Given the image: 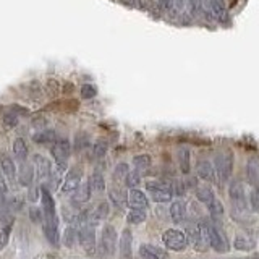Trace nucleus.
Instances as JSON below:
<instances>
[{"label": "nucleus", "instance_id": "1", "mask_svg": "<svg viewBox=\"0 0 259 259\" xmlns=\"http://www.w3.org/2000/svg\"><path fill=\"white\" fill-rule=\"evenodd\" d=\"M146 190L149 191L151 198L156 202H160V204H164V202H170V201H172V198L175 196L172 183L164 182V180L146 182Z\"/></svg>", "mask_w": 259, "mask_h": 259}, {"label": "nucleus", "instance_id": "2", "mask_svg": "<svg viewBox=\"0 0 259 259\" xmlns=\"http://www.w3.org/2000/svg\"><path fill=\"white\" fill-rule=\"evenodd\" d=\"M215 180L219 183H227L233 174V154L232 152H219L214 159Z\"/></svg>", "mask_w": 259, "mask_h": 259}, {"label": "nucleus", "instance_id": "3", "mask_svg": "<svg viewBox=\"0 0 259 259\" xmlns=\"http://www.w3.org/2000/svg\"><path fill=\"white\" fill-rule=\"evenodd\" d=\"M162 241H164V245L168 249L177 251V253L186 249V246L190 245L186 235L180 230H177V229H168L164 235H162Z\"/></svg>", "mask_w": 259, "mask_h": 259}, {"label": "nucleus", "instance_id": "4", "mask_svg": "<svg viewBox=\"0 0 259 259\" xmlns=\"http://www.w3.org/2000/svg\"><path fill=\"white\" fill-rule=\"evenodd\" d=\"M229 196L233 207L237 210H246L248 209V198L245 191V185L240 180H233L229 185Z\"/></svg>", "mask_w": 259, "mask_h": 259}, {"label": "nucleus", "instance_id": "5", "mask_svg": "<svg viewBox=\"0 0 259 259\" xmlns=\"http://www.w3.org/2000/svg\"><path fill=\"white\" fill-rule=\"evenodd\" d=\"M117 251V230L112 225H104L101 233V253L104 256H113Z\"/></svg>", "mask_w": 259, "mask_h": 259}, {"label": "nucleus", "instance_id": "6", "mask_svg": "<svg viewBox=\"0 0 259 259\" xmlns=\"http://www.w3.org/2000/svg\"><path fill=\"white\" fill-rule=\"evenodd\" d=\"M81 178H83V170L79 167H71L67 174H65V178L60 185V191L63 194H73L81 185Z\"/></svg>", "mask_w": 259, "mask_h": 259}, {"label": "nucleus", "instance_id": "7", "mask_svg": "<svg viewBox=\"0 0 259 259\" xmlns=\"http://www.w3.org/2000/svg\"><path fill=\"white\" fill-rule=\"evenodd\" d=\"M78 241L88 254L96 253V227L94 225H83L79 227Z\"/></svg>", "mask_w": 259, "mask_h": 259}, {"label": "nucleus", "instance_id": "8", "mask_svg": "<svg viewBox=\"0 0 259 259\" xmlns=\"http://www.w3.org/2000/svg\"><path fill=\"white\" fill-rule=\"evenodd\" d=\"M185 235H186V238H188V243L193 245V248L196 251H206V246H209L207 241L204 240V235H202V232H201L199 224L186 227Z\"/></svg>", "mask_w": 259, "mask_h": 259}, {"label": "nucleus", "instance_id": "9", "mask_svg": "<svg viewBox=\"0 0 259 259\" xmlns=\"http://www.w3.org/2000/svg\"><path fill=\"white\" fill-rule=\"evenodd\" d=\"M52 157L57 164H67L71 154V144L68 140H55L52 144Z\"/></svg>", "mask_w": 259, "mask_h": 259}, {"label": "nucleus", "instance_id": "10", "mask_svg": "<svg viewBox=\"0 0 259 259\" xmlns=\"http://www.w3.org/2000/svg\"><path fill=\"white\" fill-rule=\"evenodd\" d=\"M32 165H34L36 177L39 178L40 182H46V180L51 178L52 164H51V160H49L47 157L40 156V154H34V156H32Z\"/></svg>", "mask_w": 259, "mask_h": 259}, {"label": "nucleus", "instance_id": "11", "mask_svg": "<svg viewBox=\"0 0 259 259\" xmlns=\"http://www.w3.org/2000/svg\"><path fill=\"white\" fill-rule=\"evenodd\" d=\"M118 253L121 259H130L133 253V235L130 229H125L120 235V241H118Z\"/></svg>", "mask_w": 259, "mask_h": 259}, {"label": "nucleus", "instance_id": "12", "mask_svg": "<svg viewBox=\"0 0 259 259\" xmlns=\"http://www.w3.org/2000/svg\"><path fill=\"white\" fill-rule=\"evenodd\" d=\"M40 204H42V214H44V219H54L57 217V212H55V202H54V198L51 191L47 188H40Z\"/></svg>", "mask_w": 259, "mask_h": 259}, {"label": "nucleus", "instance_id": "13", "mask_svg": "<svg viewBox=\"0 0 259 259\" xmlns=\"http://www.w3.org/2000/svg\"><path fill=\"white\" fill-rule=\"evenodd\" d=\"M196 174L201 180L204 182H212L215 180V168H214V162H210L207 159H201L196 164Z\"/></svg>", "mask_w": 259, "mask_h": 259}, {"label": "nucleus", "instance_id": "14", "mask_svg": "<svg viewBox=\"0 0 259 259\" xmlns=\"http://www.w3.org/2000/svg\"><path fill=\"white\" fill-rule=\"evenodd\" d=\"M128 204L132 206L133 209H146V210H148L149 198L146 196L141 190L133 188V190H130V193H128Z\"/></svg>", "mask_w": 259, "mask_h": 259}, {"label": "nucleus", "instance_id": "15", "mask_svg": "<svg viewBox=\"0 0 259 259\" xmlns=\"http://www.w3.org/2000/svg\"><path fill=\"white\" fill-rule=\"evenodd\" d=\"M141 259H168V254L162 248L154 245H141L140 246Z\"/></svg>", "mask_w": 259, "mask_h": 259}, {"label": "nucleus", "instance_id": "16", "mask_svg": "<svg viewBox=\"0 0 259 259\" xmlns=\"http://www.w3.org/2000/svg\"><path fill=\"white\" fill-rule=\"evenodd\" d=\"M170 219H172L174 224H182L186 217V206L183 201H174L172 206L168 209Z\"/></svg>", "mask_w": 259, "mask_h": 259}, {"label": "nucleus", "instance_id": "17", "mask_svg": "<svg viewBox=\"0 0 259 259\" xmlns=\"http://www.w3.org/2000/svg\"><path fill=\"white\" fill-rule=\"evenodd\" d=\"M109 199L115 207L123 209L128 204V194L121 188H110L109 190Z\"/></svg>", "mask_w": 259, "mask_h": 259}, {"label": "nucleus", "instance_id": "18", "mask_svg": "<svg viewBox=\"0 0 259 259\" xmlns=\"http://www.w3.org/2000/svg\"><path fill=\"white\" fill-rule=\"evenodd\" d=\"M0 167H2L4 175L10 182H15L16 178H18V174H16V165H15L13 159H10L8 156H2V159H0Z\"/></svg>", "mask_w": 259, "mask_h": 259}, {"label": "nucleus", "instance_id": "19", "mask_svg": "<svg viewBox=\"0 0 259 259\" xmlns=\"http://www.w3.org/2000/svg\"><path fill=\"white\" fill-rule=\"evenodd\" d=\"M91 186H89V182L86 183H81L79 188L73 193V204H84L86 201H89V198H91Z\"/></svg>", "mask_w": 259, "mask_h": 259}, {"label": "nucleus", "instance_id": "20", "mask_svg": "<svg viewBox=\"0 0 259 259\" xmlns=\"http://www.w3.org/2000/svg\"><path fill=\"white\" fill-rule=\"evenodd\" d=\"M34 175H36V170L34 165H29V164H23L20 172H18V182L23 186H31L32 180H34Z\"/></svg>", "mask_w": 259, "mask_h": 259}, {"label": "nucleus", "instance_id": "21", "mask_svg": "<svg viewBox=\"0 0 259 259\" xmlns=\"http://www.w3.org/2000/svg\"><path fill=\"white\" fill-rule=\"evenodd\" d=\"M78 232H79V229H78L76 225L68 224V227L63 232V245L67 246V248L75 246L76 241H78Z\"/></svg>", "mask_w": 259, "mask_h": 259}, {"label": "nucleus", "instance_id": "22", "mask_svg": "<svg viewBox=\"0 0 259 259\" xmlns=\"http://www.w3.org/2000/svg\"><path fill=\"white\" fill-rule=\"evenodd\" d=\"M196 198H198L206 207L210 206V204H212V202L217 199V198L214 196V191L210 190L209 186H199V188H196Z\"/></svg>", "mask_w": 259, "mask_h": 259}, {"label": "nucleus", "instance_id": "23", "mask_svg": "<svg viewBox=\"0 0 259 259\" xmlns=\"http://www.w3.org/2000/svg\"><path fill=\"white\" fill-rule=\"evenodd\" d=\"M13 156L16 157V160H20V162H24V159H26L28 146H26V143H24L23 138H16V140L13 141Z\"/></svg>", "mask_w": 259, "mask_h": 259}, {"label": "nucleus", "instance_id": "24", "mask_svg": "<svg viewBox=\"0 0 259 259\" xmlns=\"http://www.w3.org/2000/svg\"><path fill=\"white\" fill-rule=\"evenodd\" d=\"M233 245H235V248H237V249L249 251V249H254L256 241L253 238H249L248 235H237V237H235Z\"/></svg>", "mask_w": 259, "mask_h": 259}, {"label": "nucleus", "instance_id": "25", "mask_svg": "<svg viewBox=\"0 0 259 259\" xmlns=\"http://www.w3.org/2000/svg\"><path fill=\"white\" fill-rule=\"evenodd\" d=\"M146 219H148V212H146V209H130L128 214H126V221L133 225H140L143 224Z\"/></svg>", "mask_w": 259, "mask_h": 259}, {"label": "nucleus", "instance_id": "26", "mask_svg": "<svg viewBox=\"0 0 259 259\" xmlns=\"http://www.w3.org/2000/svg\"><path fill=\"white\" fill-rule=\"evenodd\" d=\"M178 165H180V170L183 174H190L191 156H190V151L186 148H182L180 151H178Z\"/></svg>", "mask_w": 259, "mask_h": 259}, {"label": "nucleus", "instance_id": "27", "mask_svg": "<svg viewBox=\"0 0 259 259\" xmlns=\"http://www.w3.org/2000/svg\"><path fill=\"white\" fill-rule=\"evenodd\" d=\"M89 186H91L93 193H104L105 190V180L104 175L101 172H94L91 177H89Z\"/></svg>", "mask_w": 259, "mask_h": 259}, {"label": "nucleus", "instance_id": "28", "mask_svg": "<svg viewBox=\"0 0 259 259\" xmlns=\"http://www.w3.org/2000/svg\"><path fill=\"white\" fill-rule=\"evenodd\" d=\"M133 165L138 172H143V170H148L152 165V159L149 154H138L133 157Z\"/></svg>", "mask_w": 259, "mask_h": 259}, {"label": "nucleus", "instance_id": "29", "mask_svg": "<svg viewBox=\"0 0 259 259\" xmlns=\"http://www.w3.org/2000/svg\"><path fill=\"white\" fill-rule=\"evenodd\" d=\"M141 174L138 172V170H133V172H128V175L125 177V185L126 188L133 190V188H138V186L141 185Z\"/></svg>", "mask_w": 259, "mask_h": 259}, {"label": "nucleus", "instance_id": "30", "mask_svg": "<svg viewBox=\"0 0 259 259\" xmlns=\"http://www.w3.org/2000/svg\"><path fill=\"white\" fill-rule=\"evenodd\" d=\"M93 210H94L96 217L99 219V222H101V221H104V219H107V215H109V212H110V206H109V202H107V201H102V202H99V204H97V207H94Z\"/></svg>", "mask_w": 259, "mask_h": 259}, {"label": "nucleus", "instance_id": "31", "mask_svg": "<svg viewBox=\"0 0 259 259\" xmlns=\"http://www.w3.org/2000/svg\"><path fill=\"white\" fill-rule=\"evenodd\" d=\"M55 133L51 132V130H46V132H40L37 135H34V141L36 143H40V144H46V143H52L55 141Z\"/></svg>", "mask_w": 259, "mask_h": 259}, {"label": "nucleus", "instance_id": "32", "mask_svg": "<svg viewBox=\"0 0 259 259\" xmlns=\"http://www.w3.org/2000/svg\"><path fill=\"white\" fill-rule=\"evenodd\" d=\"M249 206L254 212H259V185H254L249 193Z\"/></svg>", "mask_w": 259, "mask_h": 259}, {"label": "nucleus", "instance_id": "33", "mask_svg": "<svg viewBox=\"0 0 259 259\" xmlns=\"http://www.w3.org/2000/svg\"><path fill=\"white\" fill-rule=\"evenodd\" d=\"M130 168H128V164H125V162H120V164H117L115 170H113V178L115 180H125V177L128 175Z\"/></svg>", "mask_w": 259, "mask_h": 259}, {"label": "nucleus", "instance_id": "34", "mask_svg": "<svg viewBox=\"0 0 259 259\" xmlns=\"http://www.w3.org/2000/svg\"><path fill=\"white\" fill-rule=\"evenodd\" d=\"M18 121H20V118H18V113H16V112H7L4 115V125L7 128L16 126V125H18Z\"/></svg>", "mask_w": 259, "mask_h": 259}, {"label": "nucleus", "instance_id": "35", "mask_svg": "<svg viewBox=\"0 0 259 259\" xmlns=\"http://www.w3.org/2000/svg\"><path fill=\"white\" fill-rule=\"evenodd\" d=\"M79 94L83 99H93V97L97 94V89L94 84H83L79 89Z\"/></svg>", "mask_w": 259, "mask_h": 259}, {"label": "nucleus", "instance_id": "36", "mask_svg": "<svg viewBox=\"0 0 259 259\" xmlns=\"http://www.w3.org/2000/svg\"><path fill=\"white\" fill-rule=\"evenodd\" d=\"M105 154H107V144H105V143L99 141V143H96L93 146V156H94V159H102Z\"/></svg>", "mask_w": 259, "mask_h": 259}, {"label": "nucleus", "instance_id": "37", "mask_svg": "<svg viewBox=\"0 0 259 259\" xmlns=\"http://www.w3.org/2000/svg\"><path fill=\"white\" fill-rule=\"evenodd\" d=\"M10 230H12V225H7L5 229L0 232V251L8 245V240H10Z\"/></svg>", "mask_w": 259, "mask_h": 259}, {"label": "nucleus", "instance_id": "38", "mask_svg": "<svg viewBox=\"0 0 259 259\" xmlns=\"http://www.w3.org/2000/svg\"><path fill=\"white\" fill-rule=\"evenodd\" d=\"M47 93H49V96H52V97H55L57 94H59V83H57L55 79H49V83H47Z\"/></svg>", "mask_w": 259, "mask_h": 259}, {"label": "nucleus", "instance_id": "39", "mask_svg": "<svg viewBox=\"0 0 259 259\" xmlns=\"http://www.w3.org/2000/svg\"><path fill=\"white\" fill-rule=\"evenodd\" d=\"M191 2H193L194 8H196L198 15L199 13H204V0H191Z\"/></svg>", "mask_w": 259, "mask_h": 259}, {"label": "nucleus", "instance_id": "40", "mask_svg": "<svg viewBox=\"0 0 259 259\" xmlns=\"http://www.w3.org/2000/svg\"><path fill=\"white\" fill-rule=\"evenodd\" d=\"M7 191H8V186H7V182H5V178L0 175V194L2 196H5L7 194Z\"/></svg>", "mask_w": 259, "mask_h": 259}, {"label": "nucleus", "instance_id": "41", "mask_svg": "<svg viewBox=\"0 0 259 259\" xmlns=\"http://www.w3.org/2000/svg\"><path fill=\"white\" fill-rule=\"evenodd\" d=\"M126 2H130V4H136L138 0H126Z\"/></svg>", "mask_w": 259, "mask_h": 259}]
</instances>
